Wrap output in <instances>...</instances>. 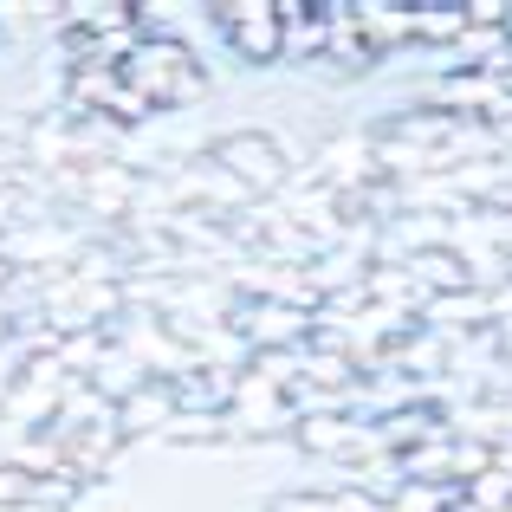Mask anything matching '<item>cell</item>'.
Returning <instances> with one entry per match:
<instances>
[{"label":"cell","mask_w":512,"mask_h":512,"mask_svg":"<svg viewBox=\"0 0 512 512\" xmlns=\"http://www.w3.org/2000/svg\"><path fill=\"white\" fill-rule=\"evenodd\" d=\"M376 59H383V46H376V39L357 26V7L325 0V65H331V72L357 78V72H370Z\"/></svg>","instance_id":"obj_6"},{"label":"cell","mask_w":512,"mask_h":512,"mask_svg":"<svg viewBox=\"0 0 512 512\" xmlns=\"http://www.w3.org/2000/svg\"><path fill=\"white\" fill-rule=\"evenodd\" d=\"M454 487H422V480H402L396 493H389V512H441L448 506Z\"/></svg>","instance_id":"obj_13"},{"label":"cell","mask_w":512,"mask_h":512,"mask_svg":"<svg viewBox=\"0 0 512 512\" xmlns=\"http://www.w3.org/2000/svg\"><path fill=\"white\" fill-rule=\"evenodd\" d=\"M85 383L98 389L104 402H124L130 389H143V383H150V370H143V357H130L124 344H111V350H104V357H98V370L85 376Z\"/></svg>","instance_id":"obj_11"},{"label":"cell","mask_w":512,"mask_h":512,"mask_svg":"<svg viewBox=\"0 0 512 512\" xmlns=\"http://www.w3.org/2000/svg\"><path fill=\"white\" fill-rule=\"evenodd\" d=\"M117 78H124L130 91H143L150 111L208 98V65H201L195 46H182V39H137V46L124 52V65H117Z\"/></svg>","instance_id":"obj_1"},{"label":"cell","mask_w":512,"mask_h":512,"mask_svg":"<svg viewBox=\"0 0 512 512\" xmlns=\"http://www.w3.org/2000/svg\"><path fill=\"white\" fill-rule=\"evenodd\" d=\"M227 325L247 350H305V338H312V312L279 299H240V292L227 305Z\"/></svg>","instance_id":"obj_3"},{"label":"cell","mask_w":512,"mask_h":512,"mask_svg":"<svg viewBox=\"0 0 512 512\" xmlns=\"http://www.w3.org/2000/svg\"><path fill=\"white\" fill-rule=\"evenodd\" d=\"M227 435H234L227 409H175L163 422V441H175V448H208V441H227Z\"/></svg>","instance_id":"obj_12"},{"label":"cell","mask_w":512,"mask_h":512,"mask_svg":"<svg viewBox=\"0 0 512 512\" xmlns=\"http://www.w3.org/2000/svg\"><path fill=\"white\" fill-rule=\"evenodd\" d=\"M227 422H234V435H292L299 409H292L286 389H273V383H260V376L240 370L234 396H227Z\"/></svg>","instance_id":"obj_5"},{"label":"cell","mask_w":512,"mask_h":512,"mask_svg":"<svg viewBox=\"0 0 512 512\" xmlns=\"http://www.w3.org/2000/svg\"><path fill=\"white\" fill-rule=\"evenodd\" d=\"M169 415H175V383H169V376H150L143 389H130V396L117 402V435H124V441L163 435Z\"/></svg>","instance_id":"obj_7"},{"label":"cell","mask_w":512,"mask_h":512,"mask_svg":"<svg viewBox=\"0 0 512 512\" xmlns=\"http://www.w3.org/2000/svg\"><path fill=\"white\" fill-rule=\"evenodd\" d=\"M266 512H331V493H279Z\"/></svg>","instance_id":"obj_15"},{"label":"cell","mask_w":512,"mask_h":512,"mask_svg":"<svg viewBox=\"0 0 512 512\" xmlns=\"http://www.w3.org/2000/svg\"><path fill=\"white\" fill-rule=\"evenodd\" d=\"M350 435H357V415L350 409H318V415H299V422H292V441H299L305 454H318V461H338Z\"/></svg>","instance_id":"obj_9"},{"label":"cell","mask_w":512,"mask_h":512,"mask_svg":"<svg viewBox=\"0 0 512 512\" xmlns=\"http://www.w3.org/2000/svg\"><path fill=\"white\" fill-rule=\"evenodd\" d=\"M441 512H487V506H480V500H474L467 487H454V493H448V506H441Z\"/></svg>","instance_id":"obj_16"},{"label":"cell","mask_w":512,"mask_h":512,"mask_svg":"<svg viewBox=\"0 0 512 512\" xmlns=\"http://www.w3.org/2000/svg\"><path fill=\"white\" fill-rule=\"evenodd\" d=\"M467 493H474L487 512H512V474H500V467H487V474L467 480Z\"/></svg>","instance_id":"obj_14"},{"label":"cell","mask_w":512,"mask_h":512,"mask_svg":"<svg viewBox=\"0 0 512 512\" xmlns=\"http://www.w3.org/2000/svg\"><path fill=\"white\" fill-rule=\"evenodd\" d=\"M318 182H331L338 195H350V188H363V182H376V163H370V143L363 137H338V143H325L318 150V163H312Z\"/></svg>","instance_id":"obj_8"},{"label":"cell","mask_w":512,"mask_h":512,"mask_svg":"<svg viewBox=\"0 0 512 512\" xmlns=\"http://www.w3.org/2000/svg\"><path fill=\"white\" fill-rule=\"evenodd\" d=\"M214 20H221L227 46H234L247 65L286 59V26H279V7H266V0H240V7H214Z\"/></svg>","instance_id":"obj_4"},{"label":"cell","mask_w":512,"mask_h":512,"mask_svg":"<svg viewBox=\"0 0 512 512\" xmlns=\"http://www.w3.org/2000/svg\"><path fill=\"white\" fill-rule=\"evenodd\" d=\"M279 26H286V52L305 65L325 59V7H305V0H279Z\"/></svg>","instance_id":"obj_10"},{"label":"cell","mask_w":512,"mask_h":512,"mask_svg":"<svg viewBox=\"0 0 512 512\" xmlns=\"http://www.w3.org/2000/svg\"><path fill=\"white\" fill-rule=\"evenodd\" d=\"M208 156H214V163H221L227 175H234V182L247 188L253 201L279 195V188L292 182V156H286V143L266 137V130H227L221 143H208Z\"/></svg>","instance_id":"obj_2"}]
</instances>
